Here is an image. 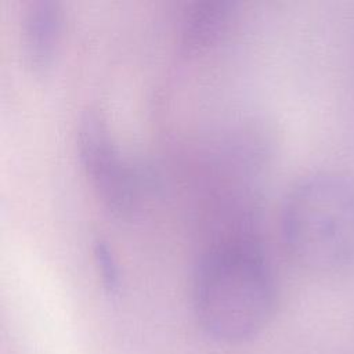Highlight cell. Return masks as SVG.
<instances>
[{
  "instance_id": "cell-1",
  "label": "cell",
  "mask_w": 354,
  "mask_h": 354,
  "mask_svg": "<svg viewBox=\"0 0 354 354\" xmlns=\"http://www.w3.org/2000/svg\"><path fill=\"white\" fill-rule=\"evenodd\" d=\"M191 297L199 325L213 339L245 342L272 317L277 282L272 264L250 235H227L198 259Z\"/></svg>"
},
{
  "instance_id": "cell-2",
  "label": "cell",
  "mask_w": 354,
  "mask_h": 354,
  "mask_svg": "<svg viewBox=\"0 0 354 354\" xmlns=\"http://www.w3.org/2000/svg\"><path fill=\"white\" fill-rule=\"evenodd\" d=\"M281 235L289 256L314 272L354 263V181L333 171L311 173L288 191Z\"/></svg>"
},
{
  "instance_id": "cell-3",
  "label": "cell",
  "mask_w": 354,
  "mask_h": 354,
  "mask_svg": "<svg viewBox=\"0 0 354 354\" xmlns=\"http://www.w3.org/2000/svg\"><path fill=\"white\" fill-rule=\"evenodd\" d=\"M76 152L95 195L113 216L126 218L140 202V176L122 153L105 115L90 106L77 122Z\"/></svg>"
},
{
  "instance_id": "cell-4",
  "label": "cell",
  "mask_w": 354,
  "mask_h": 354,
  "mask_svg": "<svg viewBox=\"0 0 354 354\" xmlns=\"http://www.w3.org/2000/svg\"><path fill=\"white\" fill-rule=\"evenodd\" d=\"M64 26L62 6L57 0H29L19 17V46L25 66L46 75L57 57Z\"/></svg>"
},
{
  "instance_id": "cell-5",
  "label": "cell",
  "mask_w": 354,
  "mask_h": 354,
  "mask_svg": "<svg viewBox=\"0 0 354 354\" xmlns=\"http://www.w3.org/2000/svg\"><path fill=\"white\" fill-rule=\"evenodd\" d=\"M235 14L231 0H195L187 4L180 19V44L188 53L205 50L228 30Z\"/></svg>"
},
{
  "instance_id": "cell-6",
  "label": "cell",
  "mask_w": 354,
  "mask_h": 354,
  "mask_svg": "<svg viewBox=\"0 0 354 354\" xmlns=\"http://www.w3.org/2000/svg\"><path fill=\"white\" fill-rule=\"evenodd\" d=\"M93 257L101 277L104 288L109 293H116L120 286V271L118 260L112 252V248L102 238H97L93 242Z\"/></svg>"
}]
</instances>
